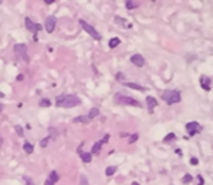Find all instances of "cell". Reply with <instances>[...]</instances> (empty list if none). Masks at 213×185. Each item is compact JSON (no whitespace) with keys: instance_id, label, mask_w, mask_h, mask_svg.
<instances>
[{"instance_id":"35","label":"cell","mask_w":213,"mask_h":185,"mask_svg":"<svg viewBox=\"0 0 213 185\" xmlns=\"http://www.w3.org/2000/svg\"><path fill=\"white\" fill-rule=\"evenodd\" d=\"M197 179H199V185H203V176L202 175H199V176H197Z\"/></svg>"},{"instance_id":"31","label":"cell","mask_w":213,"mask_h":185,"mask_svg":"<svg viewBox=\"0 0 213 185\" xmlns=\"http://www.w3.org/2000/svg\"><path fill=\"white\" fill-rule=\"evenodd\" d=\"M116 80H119L120 83H123V80H125V75H123V74H122V72H119V74L116 75Z\"/></svg>"},{"instance_id":"27","label":"cell","mask_w":213,"mask_h":185,"mask_svg":"<svg viewBox=\"0 0 213 185\" xmlns=\"http://www.w3.org/2000/svg\"><path fill=\"white\" fill-rule=\"evenodd\" d=\"M15 130H16V133H18V136H23V129H22V126L16 124V126H15Z\"/></svg>"},{"instance_id":"12","label":"cell","mask_w":213,"mask_h":185,"mask_svg":"<svg viewBox=\"0 0 213 185\" xmlns=\"http://www.w3.org/2000/svg\"><path fill=\"white\" fill-rule=\"evenodd\" d=\"M123 86L125 87H129V88H134V90H138V91H145L146 88L136 84V83H128V81H123Z\"/></svg>"},{"instance_id":"5","label":"cell","mask_w":213,"mask_h":185,"mask_svg":"<svg viewBox=\"0 0 213 185\" xmlns=\"http://www.w3.org/2000/svg\"><path fill=\"white\" fill-rule=\"evenodd\" d=\"M13 51H15V54L18 55L22 61L29 62V56H28V52H26V45L25 44H16L15 48H13Z\"/></svg>"},{"instance_id":"41","label":"cell","mask_w":213,"mask_h":185,"mask_svg":"<svg viewBox=\"0 0 213 185\" xmlns=\"http://www.w3.org/2000/svg\"><path fill=\"white\" fill-rule=\"evenodd\" d=\"M0 3H1V0H0Z\"/></svg>"},{"instance_id":"25","label":"cell","mask_w":213,"mask_h":185,"mask_svg":"<svg viewBox=\"0 0 213 185\" xmlns=\"http://www.w3.org/2000/svg\"><path fill=\"white\" fill-rule=\"evenodd\" d=\"M39 106H41V107H49V106H51V101H49L48 98H42V100L39 101Z\"/></svg>"},{"instance_id":"38","label":"cell","mask_w":213,"mask_h":185,"mask_svg":"<svg viewBox=\"0 0 213 185\" xmlns=\"http://www.w3.org/2000/svg\"><path fill=\"white\" fill-rule=\"evenodd\" d=\"M176 153H177V155H183V153H181V151H180V149H176Z\"/></svg>"},{"instance_id":"39","label":"cell","mask_w":213,"mask_h":185,"mask_svg":"<svg viewBox=\"0 0 213 185\" xmlns=\"http://www.w3.org/2000/svg\"><path fill=\"white\" fill-rule=\"evenodd\" d=\"M1 110H3V104H0V113H1Z\"/></svg>"},{"instance_id":"1","label":"cell","mask_w":213,"mask_h":185,"mask_svg":"<svg viewBox=\"0 0 213 185\" xmlns=\"http://www.w3.org/2000/svg\"><path fill=\"white\" fill-rule=\"evenodd\" d=\"M80 104H81V100L74 94H62V96H58L55 100V106L62 109H73Z\"/></svg>"},{"instance_id":"8","label":"cell","mask_w":213,"mask_h":185,"mask_svg":"<svg viewBox=\"0 0 213 185\" xmlns=\"http://www.w3.org/2000/svg\"><path fill=\"white\" fill-rule=\"evenodd\" d=\"M25 26H26V29H28V31H31V32H34V33H36L38 31H41V29H42V26H41V25L34 23L32 22V19H29V18H25Z\"/></svg>"},{"instance_id":"23","label":"cell","mask_w":213,"mask_h":185,"mask_svg":"<svg viewBox=\"0 0 213 185\" xmlns=\"http://www.w3.org/2000/svg\"><path fill=\"white\" fill-rule=\"evenodd\" d=\"M176 140V133H168L165 137H164V142L165 143H170V142H174Z\"/></svg>"},{"instance_id":"11","label":"cell","mask_w":213,"mask_h":185,"mask_svg":"<svg viewBox=\"0 0 213 185\" xmlns=\"http://www.w3.org/2000/svg\"><path fill=\"white\" fill-rule=\"evenodd\" d=\"M200 86L204 91H210L212 90V81H210V78L206 75H202L200 77Z\"/></svg>"},{"instance_id":"6","label":"cell","mask_w":213,"mask_h":185,"mask_svg":"<svg viewBox=\"0 0 213 185\" xmlns=\"http://www.w3.org/2000/svg\"><path fill=\"white\" fill-rule=\"evenodd\" d=\"M186 130L189 133V136H196L197 133H200L203 130V127L199 121H189L186 124Z\"/></svg>"},{"instance_id":"19","label":"cell","mask_w":213,"mask_h":185,"mask_svg":"<svg viewBox=\"0 0 213 185\" xmlns=\"http://www.w3.org/2000/svg\"><path fill=\"white\" fill-rule=\"evenodd\" d=\"M48 179H49V181H51V182H54V184H55L57 181H58V179H59V174H58V172H57V171H52V172H51V174H49V178H48Z\"/></svg>"},{"instance_id":"2","label":"cell","mask_w":213,"mask_h":185,"mask_svg":"<svg viewBox=\"0 0 213 185\" xmlns=\"http://www.w3.org/2000/svg\"><path fill=\"white\" fill-rule=\"evenodd\" d=\"M115 103L120 104V106H132V107H142L141 101H138L136 98H132L129 96H123V94H116L115 96Z\"/></svg>"},{"instance_id":"26","label":"cell","mask_w":213,"mask_h":185,"mask_svg":"<svg viewBox=\"0 0 213 185\" xmlns=\"http://www.w3.org/2000/svg\"><path fill=\"white\" fill-rule=\"evenodd\" d=\"M48 142H49V136L44 137V139L41 140V143H39V145H41V148H46V146H48Z\"/></svg>"},{"instance_id":"21","label":"cell","mask_w":213,"mask_h":185,"mask_svg":"<svg viewBox=\"0 0 213 185\" xmlns=\"http://www.w3.org/2000/svg\"><path fill=\"white\" fill-rule=\"evenodd\" d=\"M116 171H118V168H116V166H107V168H106V171H104V174L107 175V176H112Z\"/></svg>"},{"instance_id":"30","label":"cell","mask_w":213,"mask_h":185,"mask_svg":"<svg viewBox=\"0 0 213 185\" xmlns=\"http://www.w3.org/2000/svg\"><path fill=\"white\" fill-rule=\"evenodd\" d=\"M138 140V133H135V135H131V139H129V143H134V142Z\"/></svg>"},{"instance_id":"3","label":"cell","mask_w":213,"mask_h":185,"mask_svg":"<svg viewBox=\"0 0 213 185\" xmlns=\"http://www.w3.org/2000/svg\"><path fill=\"white\" fill-rule=\"evenodd\" d=\"M161 98L167 103V104H177L181 101V93L178 90H167L162 93Z\"/></svg>"},{"instance_id":"15","label":"cell","mask_w":213,"mask_h":185,"mask_svg":"<svg viewBox=\"0 0 213 185\" xmlns=\"http://www.w3.org/2000/svg\"><path fill=\"white\" fill-rule=\"evenodd\" d=\"M23 151L28 153V155H31V153L34 152V145L29 143V142H25V143H23Z\"/></svg>"},{"instance_id":"34","label":"cell","mask_w":213,"mask_h":185,"mask_svg":"<svg viewBox=\"0 0 213 185\" xmlns=\"http://www.w3.org/2000/svg\"><path fill=\"white\" fill-rule=\"evenodd\" d=\"M23 179L26 181V184H28V185H34V182H32V181H31V179H29L28 176H23Z\"/></svg>"},{"instance_id":"22","label":"cell","mask_w":213,"mask_h":185,"mask_svg":"<svg viewBox=\"0 0 213 185\" xmlns=\"http://www.w3.org/2000/svg\"><path fill=\"white\" fill-rule=\"evenodd\" d=\"M125 6H126V9H129V10H132V9H136L139 4L138 3H134V1H131V0H128L126 3H125Z\"/></svg>"},{"instance_id":"33","label":"cell","mask_w":213,"mask_h":185,"mask_svg":"<svg viewBox=\"0 0 213 185\" xmlns=\"http://www.w3.org/2000/svg\"><path fill=\"white\" fill-rule=\"evenodd\" d=\"M80 179H81V185H89V184H87V179H86V176H84V175H81V178H80Z\"/></svg>"},{"instance_id":"14","label":"cell","mask_w":213,"mask_h":185,"mask_svg":"<svg viewBox=\"0 0 213 185\" xmlns=\"http://www.w3.org/2000/svg\"><path fill=\"white\" fill-rule=\"evenodd\" d=\"M99 114H100V110L97 109V107H93V109H91V110H90V111H89V114H87V117H89L90 120H93V119H94V117H97Z\"/></svg>"},{"instance_id":"7","label":"cell","mask_w":213,"mask_h":185,"mask_svg":"<svg viewBox=\"0 0 213 185\" xmlns=\"http://www.w3.org/2000/svg\"><path fill=\"white\" fill-rule=\"evenodd\" d=\"M45 25H44V28H45V31L48 33H52L54 31H55V25H57V19H55V16H48L46 19H45Z\"/></svg>"},{"instance_id":"37","label":"cell","mask_w":213,"mask_h":185,"mask_svg":"<svg viewBox=\"0 0 213 185\" xmlns=\"http://www.w3.org/2000/svg\"><path fill=\"white\" fill-rule=\"evenodd\" d=\"M22 80H23V75H22V74H21V75H18V81H22Z\"/></svg>"},{"instance_id":"18","label":"cell","mask_w":213,"mask_h":185,"mask_svg":"<svg viewBox=\"0 0 213 185\" xmlns=\"http://www.w3.org/2000/svg\"><path fill=\"white\" fill-rule=\"evenodd\" d=\"M80 156H81V161H83V162H86V163H90V162H91V153L83 152L81 155H80Z\"/></svg>"},{"instance_id":"10","label":"cell","mask_w":213,"mask_h":185,"mask_svg":"<svg viewBox=\"0 0 213 185\" xmlns=\"http://www.w3.org/2000/svg\"><path fill=\"white\" fill-rule=\"evenodd\" d=\"M158 106V101H157V98H154L152 96H148L146 97V109H148V111L152 114L154 113V109Z\"/></svg>"},{"instance_id":"13","label":"cell","mask_w":213,"mask_h":185,"mask_svg":"<svg viewBox=\"0 0 213 185\" xmlns=\"http://www.w3.org/2000/svg\"><path fill=\"white\" fill-rule=\"evenodd\" d=\"M101 146H103V143H101L100 140L96 142V143L93 145V148H91V155H99V153H100Z\"/></svg>"},{"instance_id":"9","label":"cell","mask_w":213,"mask_h":185,"mask_svg":"<svg viewBox=\"0 0 213 185\" xmlns=\"http://www.w3.org/2000/svg\"><path fill=\"white\" fill-rule=\"evenodd\" d=\"M131 62L134 64L135 67H144L145 65V59H144V56L141 54H134L132 56H131Z\"/></svg>"},{"instance_id":"29","label":"cell","mask_w":213,"mask_h":185,"mask_svg":"<svg viewBox=\"0 0 213 185\" xmlns=\"http://www.w3.org/2000/svg\"><path fill=\"white\" fill-rule=\"evenodd\" d=\"M109 139H110V135H109V133H107V135H104V136H103V139H101V143H103V145H104V143H107V142H109Z\"/></svg>"},{"instance_id":"32","label":"cell","mask_w":213,"mask_h":185,"mask_svg":"<svg viewBox=\"0 0 213 185\" xmlns=\"http://www.w3.org/2000/svg\"><path fill=\"white\" fill-rule=\"evenodd\" d=\"M190 163L196 166V165H199V159H197V158H191V159H190Z\"/></svg>"},{"instance_id":"36","label":"cell","mask_w":213,"mask_h":185,"mask_svg":"<svg viewBox=\"0 0 213 185\" xmlns=\"http://www.w3.org/2000/svg\"><path fill=\"white\" fill-rule=\"evenodd\" d=\"M44 185H54V182H51L49 179H46V181H45V184H44Z\"/></svg>"},{"instance_id":"20","label":"cell","mask_w":213,"mask_h":185,"mask_svg":"<svg viewBox=\"0 0 213 185\" xmlns=\"http://www.w3.org/2000/svg\"><path fill=\"white\" fill-rule=\"evenodd\" d=\"M118 45H120V39H119V38H112V39L109 41V46H110V48H116Z\"/></svg>"},{"instance_id":"4","label":"cell","mask_w":213,"mask_h":185,"mask_svg":"<svg viewBox=\"0 0 213 185\" xmlns=\"http://www.w3.org/2000/svg\"><path fill=\"white\" fill-rule=\"evenodd\" d=\"M79 23H80V26H81V28H83V29H84L86 32L89 33L91 38H94L96 41H100V39H101V35H100L99 32H97V31H96V29H94V28H93V26L90 25V23H87L86 20H83V19H80Z\"/></svg>"},{"instance_id":"28","label":"cell","mask_w":213,"mask_h":185,"mask_svg":"<svg viewBox=\"0 0 213 185\" xmlns=\"http://www.w3.org/2000/svg\"><path fill=\"white\" fill-rule=\"evenodd\" d=\"M49 132H51V136H49V139H55V137H57V130L54 129V127H51V129H49Z\"/></svg>"},{"instance_id":"24","label":"cell","mask_w":213,"mask_h":185,"mask_svg":"<svg viewBox=\"0 0 213 185\" xmlns=\"http://www.w3.org/2000/svg\"><path fill=\"white\" fill-rule=\"evenodd\" d=\"M181 181H183V184H190L191 181H193V176H191L190 174H186L184 176H183V179H181Z\"/></svg>"},{"instance_id":"17","label":"cell","mask_w":213,"mask_h":185,"mask_svg":"<svg viewBox=\"0 0 213 185\" xmlns=\"http://www.w3.org/2000/svg\"><path fill=\"white\" fill-rule=\"evenodd\" d=\"M73 121H74V123H84V124H86V123H89L90 121V119L87 117V116H79V117H76Z\"/></svg>"},{"instance_id":"16","label":"cell","mask_w":213,"mask_h":185,"mask_svg":"<svg viewBox=\"0 0 213 185\" xmlns=\"http://www.w3.org/2000/svg\"><path fill=\"white\" fill-rule=\"evenodd\" d=\"M115 22H116V23H119V25H122V26H125V28H131V26H132L131 23H128L126 20H125V19H122V18H119V16H116V18H115Z\"/></svg>"},{"instance_id":"40","label":"cell","mask_w":213,"mask_h":185,"mask_svg":"<svg viewBox=\"0 0 213 185\" xmlns=\"http://www.w3.org/2000/svg\"><path fill=\"white\" fill-rule=\"evenodd\" d=\"M132 185H139V184L138 182H132Z\"/></svg>"}]
</instances>
